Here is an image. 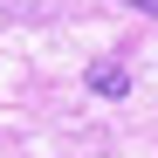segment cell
Here are the masks:
<instances>
[{
    "instance_id": "6da1fadb",
    "label": "cell",
    "mask_w": 158,
    "mask_h": 158,
    "mask_svg": "<svg viewBox=\"0 0 158 158\" xmlns=\"http://www.w3.org/2000/svg\"><path fill=\"white\" fill-rule=\"evenodd\" d=\"M89 89H96V96H124V89H131V69H124V62H96V69H89Z\"/></svg>"
},
{
    "instance_id": "7a4b0ae2",
    "label": "cell",
    "mask_w": 158,
    "mask_h": 158,
    "mask_svg": "<svg viewBox=\"0 0 158 158\" xmlns=\"http://www.w3.org/2000/svg\"><path fill=\"white\" fill-rule=\"evenodd\" d=\"M124 7H138V14H158V0H124Z\"/></svg>"
}]
</instances>
